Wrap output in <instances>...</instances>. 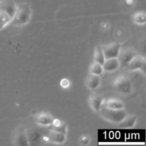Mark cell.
<instances>
[{
    "instance_id": "1",
    "label": "cell",
    "mask_w": 146,
    "mask_h": 146,
    "mask_svg": "<svg viewBox=\"0 0 146 146\" xmlns=\"http://www.w3.org/2000/svg\"><path fill=\"white\" fill-rule=\"evenodd\" d=\"M32 9L27 3H21L17 6L15 13L10 23L15 26H22L27 25L31 20Z\"/></svg>"
},
{
    "instance_id": "2",
    "label": "cell",
    "mask_w": 146,
    "mask_h": 146,
    "mask_svg": "<svg viewBox=\"0 0 146 146\" xmlns=\"http://www.w3.org/2000/svg\"><path fill=\"white\" fill-rule=\"evenodd\" d=\"M100 115L105 120L109 122L119 124L127 115L124 109L123 110H112L107 108L103 105L98 112Z\"/></svg>"
},
{
    "instance_id": "3",
    "label": "cell",
    "mask_w": 146,
    "mask_h": 146,
    "mask_svg": "<svg viewBox=\"0 0 146 146\" xmlns=\"http://www.w3.org/2000/svg\"><path fill=\"white\" fill-rule=\"evenodd\" d=\"M115 90L121 94H128L132 91V84L130 80L125 76L119 75L113 82Z\"/></svg>"
},
{
    "instance_id": "4",
    "label": "cell",
    "mask_w": 146,
    "mask_h": 146,
    "mask_svg": "<svg viewBox=\"0 0 146 146\" xmlns=\"http://www.w3.org/2000/svg\"><path fill=\"white\" fill-rule=\"evenodd\" d=\"M105 59L117 58L121 48L120 44L118 43H111L101 45Z\"/></svg>"
},
{
    "instance_id": "5",
    "label": "cell",
    "mask_w": 146,
    "mask_h": 146,
    "mask_svg": "<svg viewBox=\"0 0 146 146\" xmlns=\"http://www.w3.org/2000/svg\"><path fill=\"white\" fill-rule=\"evenodd\" d=\"M145 59L141 55H136L126 66L127 70L131 71H134L136 70H143L144 72H145Z\"/></svg>"
},
{
    "instance_id": "6",
    "label": "cell",
    "mask_w": 146,
    "mask_h": 146,
    "mask_svg": "<svg viewBox=\"0 0 146 146\" xmlns=\"http://www.w3.org/2000/svg\"><path fill=\"white\" fill-rule=\"evenodd\" d=\"M66 135L62 132L51 129L49 131L48 135L44 137V139L46 141H49L54 144H62L66 141Z\"/></svg>"
},
{
    "instance_id": "7",
    "label": "cell",
    "mask_w": 146,
    "mask_h": 146,
    "mask_svg": "<svg viewBox=\"0 0 146 146\" xmlns=\"http://www.w3.org/2000/svg\"><path fill=\"white\" fill-rule=\"evenodd\" d=\"M13 143L15 145H29V141L26 129L22 128L17 129L13 136Z\"/></svg>"
},
{
    "instance_id": "8",
    "label": "cell",
    "mask_w": 146,
    "mask_h": 146,
    "mask_svg": "<svg viewBox=\"0 0 146 146\" xmlns=\"http://www.w3.org/2000/svg\"><path fill=\"white\" fill-rule=\"evenodd\" d=\"M136 55H137L135 52L131 49L127 48L124 49L123 50L120 49L119 56L117 57L120 62V66L126 67Z\"/></svg>"
},
{
    "instance_id": "9",
    "label": "cell",
    "mask_w": 146,
    "mask_h": 146,
    "mask_svg": "<svg viewBox=\"0 0 146 146\" xmlns=\"http://www.w3.org/2000/svg\"><path fill=\"white\" fill-rule=\"evenodd\" d=\"M53 119L52 116L46 112H40L36 113L34 117L35 123L43 127L50 126L52 124Z\"/></svg>"
},
{
    "instance_id": "10",
    "label": "cell",
    "mask_w": 146,
    "mask_h": 146,
    "mask_svg": "<svg viewBox=\"0 0 146 146\" xmlns=\"http://www.w3.org/2000/svg\"><path fill=\"white\" fill-rule=\"evenodd\" d=\"M17 9V5L14 0H1L0 10L6 12L11 17H14Z\"/></svg>"
},
{
    "instance_id": "11",
    "label": "cell",
    "mask_w": 146,
    "mask_h": 146,
    "mask_svg": "<svg viewBox=\"0 0 146 146\" xmlns=\"http://www.w3.org/2000/svg\"><path fill=\"white\" fill-rule=\"evenodd\" d=\"M102 66L104 71L111 72L118 70L120 67V64L118 58H113L105 59Z\"/></svg>"
},
{
    "instance_id": "12",
    "label": "cell",
    "mask_w": 146,
    "mask_h": 146,
    "mask_svg": "<svg viewBox=\"0 0 146 146\" xmlns=\"http://www.w3.org/2000/svg\"><path fill=\"white\" fill-rule=\"evenodd\" d=\"M104 99L100 95L93 94L88 98V103L91 108L95 111L99 112L103 103Z\"/></svg>"
},
{
    "instance_id": "13",
    "label": "cell",
    "mask_w": 146,
    "mask_h": 146,
    "mask_svg": "<svg viewBox=\"0 0 146 146\" xmlns=\"http://www.w3.org/2000/svg\"><path fill=\"white\" fill-rule=\"evenodd\" d=\"M101 83V78L100 75H94L90 74L86 80V84L88 88L90 90H96L100 85Z\"/></svg>"
},
{
    "instance_id": "14",
    "label": "cell",
    "mask_w": 146,
    "mask_h": 146,
    "mask_svg": "<svg viewBox=\"0 0 146 146\" xmlns=\"http://www.w3.org/2000/svg\"><path fill=\"white\" fill-rule=\"evenodd\" d=\"M103 104L107 108L112 110H123L125 107L124 103L121 100L116 98L104 100Z\"/></svg>"
},
{
    "instance_id": "15",
    "label": "cell",
    "mask_w": 146,
    "mask_h": 146,
    "mask_svg": "<svg viewBox=\"0 0 146 146\" xmlns=\"http://www.w3.org/2000/svg\"><path fill=\"white\" fill-rule=\"evenodd\" d=\"M137 116L132 115H127L124 119L119 123V127L121 128H132L136 124Z\"/></svg>"
},
{
    "instance_id": "16",
    "label": "cell",
    "mask_w": 146,
    "mask_h": 146,
    "mask_svg": "<svg viewBox=\"0 0 146 146\" xmlns=\"http://www.w3.org/2000/svg\"><path fill=\"white\" fill-rule=\"evenodd\" d=\"M51 127V129H53L64 134H67V127L65 123L63 122L61 120L58 118L53 119L52 124L50 125Z\"/></svg>"
},
{
    "instance_id": "17",
    "label": "cell",
    "mask_w": 146,
    "mask_h": 146,
    "mask_svg": "<svg viewBox=\"0 0 146 146\" xmlns=\"http://www.w3.org/2000/svg\"><path fill=\"white\" fill-rule=\"evenodd\" d=\"M133 22L137 25H143L146 23V14L143 11H138L132 15Z\"/></svg>"
},
{
    "instance_id": "18",
    "label": "cell",
    "mask_w": 146,
    "mask_h": 146,
    "mask_svg": "<svg viewBox=\"0 0 146 146\" xmlns=\"http://www.w3.org/2000/svg\"><path fill=\"white\" fill-rule=\"evenodd\" d=\"M105 61V57L101 47V45H97L95 49L94 55V62H97L102 65Z\"/></svg>"
},
{
    "instance_id": "19",
    "label": "cell",
    "mask_w": 146,
    "mask_h": 146,
    "mask_svg": "<svg viewBox=\"0 0 146 146\" xmlns=\"http://www.w3.org/2000/svg\"><path fill=\"white\" fill-rule=\"evenodd\" d=\"M11 17L6 12L0 10V30L10 23Z\"/></svg>"
},
{
    "instance_id": "20",
    "label": "cell",
    "mask_w": 146,
    "mask_h": 146,
    "mask_svg": "<svg viewBox=\"0 0 146 146\" xmlns=\"http://www.w3.org/2000/svg\"><path fill=\"white\" fill-rule=\"evenodd\" d=\"M104 70L103 68V66L97 62H93L89 68V72L90 74L100 75L103 74Z\"/></svg>"
},
{
    "instance_id": "21",
    "label": "cell",
    "mask_w": 146,
    "mask_h": 146,
    "mask_svg": "<svg viewBox=\"0 0 146 146\" xmlns=\"http://www.w3.org/2000/svg\"><path fill=\"white\" fill-rule=\"evenodd\" d=\"M90 139L86 135H83L80 137L79 142L82 145H87L90 143Z\"/></svg>"
},
{
    "instance_id": "22",
    "label": "cell",
    "mask_w": 146,
    "mask_h": 146,
    "mask_svg": "<svg viewBox=\"0 0 146 146\" xmlns=\"http://www.w3.org/2000/svg\"><path fill=\"white\" fill-rule=\"evenodd\" d=\"M70 80L67 78L62 79L60 82V86L63 88H67L70 86Z\"/></svg>"
},
{
    "instance_id": "23",
    "label": "cell",
    "mask_w": 146,
    "mask_h": 146,
    "mask_svg": "<svg viewBox=\"0 0 146 146\" xmlns=\"http://www.w3.org/2000/svg\"><path fill=\"white\" fill-rule=\"evenodd\" d=\"M0 1H1V0H0Z\"/></svg>"
}]
</instances>
